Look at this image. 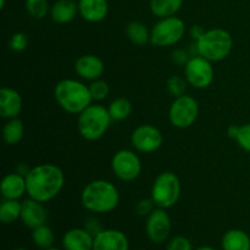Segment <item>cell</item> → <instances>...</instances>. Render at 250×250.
Instances as JSON below:
<instances>
[{"label":"cell","instance_id":"41","mask_svg":"<svg viewBox=\"0 0 250 250\" xmlns=\"http://www.w3.org/2000/svg\"><path fill=\"white\" fill-rule=\"evenodd\" d=\"M5 7V0H0V9H4Z\"/></svg>","mask_w":250,"mask_h":250},{"label":"cell","instance_id":"11","mask_svg":"<svg viewBox=\"0 0 250 250\" xmlns=\"http://www.w3.org/2000/svg\"><path fill=\"white\" fill-rule=\"evenodd\" d=\"M172 229L170 215L166 209L156 208L148 217L146 222V233L151 243L163 244L168 241Z\"/></svg>","mask_w":250,"mask_h":250},{"label":"cell","instance_id":"7","mask_svg":"<svg viewBox=\"0 0 250 250\" xmlns=\"http://www.w3.org/2000/svg\"><path fill=\"white\" fill-rule=\"evenodd\" d=\"M150 44L166 48L177 44L186 33V24L180 17L170 16L160 19L150 29Z\"/></svg>","mask_w":250,"mask_h":250},{"label":"cell","instance_id":"27","mask_svg":"<svg viewBox=\"0 0 250 250\" xmlns=\"http://www.w3.org/2000/svg\"><path fill=\"white\" fill-rule=\"evenodd\" d=\"M111 119L114 121H124L128 119L132 112V104L127 98H115L107 106Z\"/></svg>","mask_w":250,"mask_h":250},{"label":"cell","instance_id":"28","mask_svg":"<svg viewBox=\"0 0 250 250\" xmlns=\"http://www.w3.org/2000/svg\"><path fill=\"white\" fill-rule=\"evenodd\" d=\"M48 0H26V10L33 19L42 20L50 12Z\"/></svg>","mask_w":250,"mask_h":250},{"label":"cell","instance_id":"29","mask_svg":"<svg viewBox=\"0 0 250 250\" xmlns=\"http://www.w3.org/2000/svg\"><path fill=\"white\" fill-rule=\"evenodd\" d=\"M187 80L186 77H182V76H171L167 80V87L168 93H170L172 97L177 98L181 97V95L186 94V90H187Z\"/></svg>","mask_w":250,"mask_h":250},{"label":"cell","instance_id":"20","mask_svg":"<svg viewBox=\"0 0 250 250\" xmlns=\"http://www.w3.org/2000/svg\"><path fill=\"white\" fill-rule=\"evenodd\" d=\"M78 12V4L73 0H58L50 9V17L55 23L66 24L72 21Z\"/></svg>","mask_w":250,"mask_h":250},{"label":"cell","instance_id":"9","mask_svg":"<svg viewBox=\"0 0 250 250\" xmlns=\"http://www.w3.org/2000/svg\"><path fill=\"white\" fill-rule=\"evenodd\" d=\"M185 77L195 89H205L214 82L215 70L211 61L199 55L190 56L185 66Z\"/></svg>","mask_w":250,"mask_h":250},{"label":"cell","instance_id":"37","mask_svg":"<svg viewBox=\"0 0 250 250\" xmlns=\"http://www.w3.org/2000/svg\"><path fill=\"white\" fill-rule=\"evenodd\" d=\"M189 33H190V37H192L193 41L197 42V41H199V39L203 37V34L205 33V29H204V27L200 26V24H194V26L190 27Z\"/></svg>","mask_w":250,"mask_h":250},{"label":"cell","instance_id":"19","mask_svg":"<svg viewBox=\"0 0 250 250\" xmlns=\"http://www.w3.org/2000/svg\"><path fill=\"white\" fill-rule=\"evenodd\" d=\"M27 194L26 177L20 173H7L1 181V195L4 199L19 200Z\"/></svg>","mask_w":250,"mask_h":250},{"label":"cell","instance_id":"23","mask_svg":"<svg viewBox=\"0 0 250 250\" xmlns=\"http://www.w3.org/2000/svg\"><path fill=\"white\" fill-rule=\"evenodd\" d=\"M23 122L19 117L7 120V122L2 127V139L9 146H15V144L20 143L22 138H23Z\"/></svg>","mask_w":250,"mask_h":250},{"label":"cell","instance_id":"1","mask_svg":"<svg viewBox=\"0 0 250 250\" xmlns=\"http://www.w3.org/2000/svg\"><path fill=\"white\" fill-rule=\"evenodd\" d=\"M27 194L41 203H48L58 197L65 185V175L55 164H39L31 167L26 176Z\"/></svg>","mask_w":250,"mask_h":250},{"label":"cell","instance_id":"39","mask_svg":"<svg viewBox=\"0 0 250 250\" xmlns=\"http://www.w3.org/2000/svg\"><path fill=\"white\" fill-rule=\"evenodd\" d=\"M238 132H239V126H236V125H231V126L227 128V134H229V138L232 139H236Z\"/></svg>","mask_w":250,"mask_h":250},{"label":"cell","instance_id":"15","mask_svg":"<svg viewBox=\"0 0 250 250\" xmlns=\"http://www.w3.org/2000/svg\"><path fill=\"white\" fill-rule=\"evenodd\" d=\"M104 62L102 59L93 54L80 56L75 62V72L85 81H95L102 77L104 72Z\"/></svg>","mask_w":250,"mask_h":250},{"label":"cell","instance_id":"44","mask_svg":"<svg viewBox=\"0 0 250 250\" xmlns=\"http://www.w3.org/2000/svg\"><path fill=\"white\" fill-rule=\"evenodd\" d=\"M137 250H143V249H137Z\"/></svg>","mask_w":250,"mask_h":250},{"label":"cell","instance_id":"8","mask_svg":"<svg viewBox=\"0 0 250 250\" xmlns=\"http://www.w3.org/2000/svg\"><path fill=\"white\" fill-rule=\"evenodd\" d=\"M199 116V105L192 95L183 94L175 98L170 106L168 119L176 128H189L195 124Z\"/></svg>","mask_w":250,"mask_h":250},{"label":"cell","instance_id":"10","mask_svg":"<svg viewBox=\"0 0 250 250\" xmlns=\"http://www.w3.org/2000/svg\"><path fill=\"white\" fill-rule=\"evenodd\" d=\"M111 170L119 180L124 182H131L141 175V159L134 151L122 149V150L116 151L112 156Z\"/></svg>","mask_w":250,"mask_h":250},{"label":"cell","instance_id":"25","mask_svg":"<svg viewBox=\"0 0 250 250\" xmlns=\"http://www.w3.org/2000/svg\"><path fill=\"white\" fill-rule=\"evenodd\" d=\"M22 203L15 199H4L0 205V221L4 225H11L21 219Z\"/></svg>","mask_w":250,"mask_h":250},{"label":"cell","instance_id":"24","mask_svg":"<svg viewBox=\"0 0 250 250\" xmlns=\"http://www.w3.org/2000/svg\"><path fill=\"white\" fill-rule=\"evenodd\" d=\"M183 0H150V10L154 16L165 19L175 16L181 10Z\"/></svg>","mask_w":250,"mask_h":250},{"label":"cell","instance_id":"38","mask_svg":"<svg viewBox=\"0 0 250 250\" xmlns=\"http://www.w3.org/2000/svg\"><path fill=\"white\" fill-rule=\"evenodd\" d=\"M29 170H31V167H29V166L27 165V164L21 163V164H17L16 171H15V172L20 173V175H22V176H24V177H26L27 173L29 172Z\"/></svg>","mask_w":250,"mask_h":250},{"label":"cell","instance_id":"6","mask_svg":"<svg viewBox=\"0 0 250 250\" xmlns=\"http://www.w3.org/2000/svg\"><path fill=\"white\" fill-rule=\"evenodd\" d=\"M181 197V181L176 173L165 171L156 176L151 187V199L156 208L170 209Z\"/></svg>","mask_w":250,"mask_h":250},{"label":"cell","instance_id":"16","mask_svg":"<svg viewBox=\"0 0 250 250\" xmlns=\"http://www.w3.org/2000/svg\"><path fill=\"white\" fill-rule=\"evenodd\" d=\"M22 110V98L17 90L9 87L0 89V115L2 119L19 117Z\"/></svg>","mask_w":250,"mask_h":250},{"label":"cell","instance_id":"21","mask_svg":"<svg viewBox=\"0 0 250 250\" xmlns=\"http://www.w3.org/2000/svg\"><path fill=\"white\" fill-rule=\"evenodd\" d=\"M222 250H250V237L242 229H229L222 236Z\"/></svg>","mask_w":250,"mask_h":250},{"label":"cell","instance_id":"5","mask_svg":"<svg viewBox=\"0 0 250 250\" xmlns=\"http://www.w3.org/2000/svg\"><path fill=\"white\" fill-rule=\"evenodd\" d=\"M198 55L211 62L226 59L233 48V38L231 33L224 28H212L205 31L202 38L195 42Z\"/></svg>","mask_w":250,"mask_h":250},{"label":"cell","instance_id":"13","mask_svg":"<svg viewBox=\"0 0 250 250\" xmlns=\"http://www.w3.org/2000/svg\"><path fill=\"white\" fill-rule=\"evenodd\" d=\"M93 250H129V241L119 229H103L94 236Z\"/></svg>","mask_w":250,"mask_h":250},{"label":"cell","instance_id":"4","mask_svg":"<svg viewBox=\"0 0 250 250\" xmlns=\"http://www.w3.org/2000/svg\"><path fill=\"white\" fill-rule=\"evenodd\" d=\"M112 121L107 107L92 104L78 115L77 129L83 138L94 142L106 133Z\"/></svg>","mask_w":250,"mask_h":250},{"label":"cell","instance_id":"31","mask_svg":"<svg viewBox=\"0 0 250 250\" xmlns=\"http://www.w3.org/2000/svg\"><path fill=\"white\" fill-rule=\"evenodd\" d=\"M29 38L24 32H16L15 34H12V37L10 38L9 46L12 51H16V53H21V51L26 50L27 46H28Z\"/></svg>","mask_w":250,"mask_h":250},{"label":"cell","instance_id":"26","mask_svg":"<svg viewBox=\"0 0 250 250\" xmlns=\"http://www.w3.org/2000/svg\"><path fill=\"white\" fill-rule=\"evenodd\" d=\"M32 241H33L34 246L37 248H39L41 250H45L54 246L55 236H54L53 229L45 224L32 229Z\"/></svg>","mask_w":250,"mask_h":250},{"label":"cell","instance_id":"18","mask_svg":"<svg viewBox=\"0 0 250 250\" xmlns=\"http://www.w3.org/2000/svg\"><path fill=\"white\" fill-rule=\"evenodd\" d=\"M78 12L88 22H100L109 14L107 0H78Z\"/></svg>","mask_w":250,"mask_h":250},{"label":"cell","instance_id":"3","mask_svg":"<svg viewBox=\"0 0 250 250\" xmlns=\"http://www.w3.org/2000/svg\"><path fill=\"white\" fill-rule=\"evenodd\" d=\"M54 98L59 106L71 115H80L93 102L89 87L73 78L59 81L54 88Z\"/></svg>","mask_w":250,"mask_h":250},{"label":"cell","instance_id":"40","mask_svg":"<svg viewBox=\"0 0 250 250\" xmlns=\"http://www.w3.org/2000/svg\"><path fill=\"white\" fill-rule=\"evenodd\" d=\"M194 250H219V249L214 248V247L211 246H200L198 247V248H195Z\"/></svg>","mask_w":250,"mask_h":250},{"label":"cell","instance_id":"32","mask_svg":"<svg viewBox=\"0 0 250 250\" xmlns=\"http://www.w3.org/2000/svg\"><path fill=\"white\" fill-rule=\"evenodd\" d=\"M165 250H194V248L187 237L176 236L167 242Z\"/></svg>","mask_w":250,"mask_h":250},{"label":"cell","instance_id":"35","mask_svg":"<svg viewBox=\"0 0 250 250\" xmlns=\"http://www.w3.org/2000/svg\"><path fill=\"white\" fill-rule=\"evenodd\" d=\"M171 59H172V62L175 65L183 66L185 67L186 63L189 61L190 54L188 51H186L185 49H175L171 54Z\"/></svg>","mask_w":250,"mask_h":250},{"label":"cell","instance_id":"36","mask_svg":"<svg viewBox=\"0 0 250 250\" xmlns=\"http://www.w3.org/2000/svg\"><path fill=\"white\" fill-rule=\"evenodd\" d=\"M85 229H87V231H89L90 233L93 234V236H97L98 233H99V232H102L103 229V227H102V225L99 224V221H98V220H95V219H89V220H87V222H85V227H84Z\"/></svg>","mask_w":250,"mask_h":250},{"label":"cell","instance_id":"17","mask_svg":"<svg viewBox=\"0 0 250 250\" xmlns=\"http://www.w3.org/2000/svg\"><path fill=\"white\" fill-rule=\"evenodd\" d=\"M94 236L85 229H68L62 237L65 250H93Z\"/></svg>","mask_w":250,"mask_h":250},{"label":"cell","instance_id":"14","mask_svg":"<svg viewBox=\"0 0 250 250\" xmlns=\"http://www.w3.org/2000/svg\"><path fill=\"white\" fill-rule=\"evenodd\" d=\"M21 221L23 222L24 226L31 229L45 225L48 221V210L44 207V203L32 198L22 202Z\"/></svg>","mask_w":250,"mask_h":250},{"label":"cell","instance_id":"33","mask_svg":"<svg viewBox=\"0 0 250 250\" xmlns=\"http://www.w3.org/2000/svg\"><path fill=\"white\" fill-rule=\"evenodd\" d=\"M236 141L244 151L250 154V124L239 126V132L236 137Z\"/></svg>","mask_w":250,"mask_h":250},{"label":"cell","instance_id":"12","mask_svg":"<svg viewBox=\"0 0 250 250\" xmlns=\"http://www.w3.org/2000/svg\"><path fill=\"white\" fill-rule=\"evenodd\" d=\"M163 134L160 129L153 125H141L137 127L131 136V143L138 153H155L163 146Z\"/></svg>","mask_w":250,"mask_h":250},{"label":"cell","instance_id":"2","mask_svg":"<svg viewBox=\"0 0 250 250\" xmlns=\"http://www.w3.org/2000/svg\"><path fill=\"white\" fill-rule=\"evenodd\" d=\"M120 202V193L114 183L106 180H94L81 193V203L88 211L104 215L114 211Z\"/></svg>","mask_w":250,"mask_h":250},{"label":"cell","instance_id":"30","mask_svg":"<svg viewBox=\"0 0 250 250\" xmlns=\"http://www.w3.org/2000/svg\"><path fill=\"white\" fill-rule=\"evenodd\" d=\"M88 87H89L93 100H95V102H102V100L106 99L110 93V87L107 82H105L104 80H100V78L92 81Z\"/></svg>","mask_w":250,"mask_h":250},{"label":"cell","instance_id":"43","mask_svg":"<svg viewBox=\"0 0 250 250\" xmlns=\"http://www.w3.org/2000/svg\"><path fill=\"white\" fill-rule=\"evenodd\" d=\"M45 250H65V249H60V248H56V247H51V248L45 249Z\"/></svg>","mask_w":250,"mask_h":250},{"label":"cell","instance_id":"22","mask_svg":"<svg viewBox=\"0 0 250 250\" xmlns=\"http://www.w3.org/2000/svg\"><path fill=\"white\" fill-rule=\"evenodd\" d=\"M126 36L134 45L144 46L150 43L151 33L144 23L139 21H132L126 27Z\"/></svg>","mask_w":250,"mask_h":250},{"label":"cell","instance_id":"34","mask_svg":"<svg viewBox=\"0 0 250 250\" xmlns=\"http://www.w3.org/2000/svg\"><path fill=\"white\" fill-rule=\"evenodd\" d=\"M156 209V205L154 200L150 198H143L136 204V212L137 215L142 217H148L154 210Z\"/></svg>","mask_w":250,"mask_h":250},{"label":"cell","instance_id":"42","mask_svg":"<svg viewBox=\"0 0 250 250\" xmlns=\"http://www.w3.org/2000/svg\"><path fill=\"white\" fill-rule=\"evenodd\" d=\"M12 250H28L27 248H24V247H17V248L12 249Z\"/></svg>","mask_w":250,"mask_h":250}]
</instances>
